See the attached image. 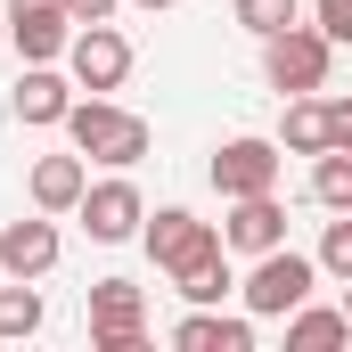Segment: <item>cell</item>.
Instances as JSON below:
<instances>
[{
	"label": "cell",
	"mask_w": 352,
	"mask_h": 352,
	"mask_svg": "<svg viewBox=\"0 0 352 352\" xmlns=\"http://www.w3.org/2000/svg\"><path fill=\"white\" fill-rule=\"evenodd\" d=\"M173 287H180V303H221V295H230V263H221V254H205L197 270H180Z\"/></svg>",
	"instance_id": "19"
},
{
	"label": "cell",
	"mask_w": 352,
	"mask_h": 352,
	"mask_svg": "<svg viewBox=\"0 0 352 352\" xmlns=\"http://www.w3.org/2000/svg\"><path fill=\"white\" fill-rule=\"evenodd\" d=\"M66 140L82 148L90 164H115V173H131V164L148 156V123H140V115H123V107H115V98H98V90L66 107Z\"/></svg>",
	"instance_id": "1"
},
{
	"label": "cell",
	"mask_w": 352,
	"mask_h": 352,
	"mask_svg": "<svg viewBox=\"0 0 352 352\" xmlns=\"http://www.w3.org/2000/svg\"><path fill=\"white\" fill-rule=\"evenodd\" d=\"M278 148H287V156H320V148H336V131H328V98H320V90H295V98H287Z\"/></svg>",
	"instance_id": "15"
},
{
	"label": "cell",
	"mask_w": 352,
	"mask_h": 352,
	"mask_svg": "<svg viewBox=\"0 0 352 352\" xmlns=\"http://www.w3.org/2000/svg\"><path fill=\"white\" fill-rule=\"evenodd\" d=\"M25 188H33V205H41V213H74V205H82V188H90L82 148H74V156H41Z\"/></svg>",
	"instance_id": "14"
},
{
	"label": "cell",
	"mask_w": 352,
	"mask_h": 352,
	"mask_svg": "<svg viewBox=\"0 0 352 352\" xmlns=\"http://www.w3.org/2000/svg\"><path fill=\"white\" fill-rule=\"evenodd\" d=\"M66 74L82 90H123V74H131V41L115 33V25H74V41H66Z\"/></svg>",
	"instance_id": "6"
},
{
	"label": "cell",
	"mask_w": 352,
	"mask_h": 352,
	"mask_svg": "<svg viewBox=\"0 0 352 352\" xmlns=\"http://www.w3.org/2000/svg\"><path fill=\"white\" fill-rule=\"evenodd\" d=\"M140 238H148V263L164 270V278L197 270L205 254H221V230H213V221H197L188 205H164L156 221H140Z\"/></svg>",
	"instance_id": "4"
},
{
	"label": "cell",
	"mask_w": 352,
	"mask_h": 352,
	"mask_svg": "<svg viewBox=\"0 0 352 352\" xmlns=\"http://www.w3.org/2000/svg\"><path fill=\"white\" fill-rule=\"evenodd\" d=\"M82 230L98 238V246H123V238H140V221H148V197L131 188V180L115 173V180H98V188H82Z\"/></svg>",
	"instance_id": "9"
},
{
	"label": "cell",
	"mask_w": 352,
	"mask_h": 352,
	"mask_svg": "<svg viewBox=\"0 0 352 352\" xmlns=\"http://www.w3.org/2000/svg\"><path fill=\"white\" fill-rule=\"evenodd\" d=\"M328 131H336V148H352V98H328Z\"/></svg>",
	"instance_id": "24"
},
{
	"label": "cell",
	"mask_w": 352,
	"mask_h": 352,
	"mask_svg": "<svg viewBox=\"0 0 352 352\" xmlns=\"http://www.w3.org/2000/svg\"><path fill=\"white\" fill-rule=\"evenodd\" d=\"M328 58H336V41H328L320 25H287V33L263 41V74H270L278 98H295V90H328Z\"/></svg>",
	"instance_id": "3"
},
{
	"label": "cell",
	"mask_w": 352,
	"mask_h": 352,
	"mask_svg": "<svg viewBox=\"0 0 352 352\" xmlns=\"http://www.w3.org/2000/svg\"><path fill=\"white\" fill-rule=\"evenodd\" d=\"M180 352H254V311H221V303H188V320L173 328Z\"/></svg>",
	"instance_id": "11"
},
{
	"label": "cell",
	"mask_w": 352,
	"mask_h": 352,
	"mask_svg": "<svg viewBox=\"0 0 352 352\" xmlns=\"http://www.w3.org/2000/svg\"><path fill=\"white\" fill-rule=\"evenodd\" d=\"M320 270H328V278H352V213L328 221V238H320Z\"/></svg>",
	"instance_id": "21"
},
{
	"label": "cell",
	"mask_w": 352,
	"mask_h": 352,
	"mask_svg": "<svg viewBox=\"0 0 352 352\" xmlns=\"http://www.w3.org/2000/svg\"><path fill=\"white\" fill-rule=\"evenodd\" d=\"M0 270L8 278H50L58 270V221L33 205V221H8L0 230Z\"/></svg>",
	"instance_id": "12"
},
{
	"label": "cell",
	"mask_w": 352,
	"mask_h": 352,
	"mask_svg": "<svg viewBox=\"0 0 352 352\" xmlns=\"http://www.w3.org/2000/svg\"><path fill=\"white\" fill-rule=\"evenodd\" d=\"M311 205L352 213V148H320L311 156Z\"/></svg>",
	"instance_id": "17"
},
{
	"label": "cell",
	"mask_w": 352,
	"mask_h": 352,
	"mask_svg": "<svg viewBox=\"0 0 352 352\" xmlns=\"http://www.w3.org/2000/svg\"><path fill=\"white\" fill-rule=\"evenodd\" d=\"M311 287H320V254L270 246V254H254V278H246L238 295H246V311H254V320H287L295 303H311Z\"/></svg>",
	"instance_id": "2"
},
{
	"label": "cell",
	"mask_w": 352,
	"mask_h": 352,
	"mask_svg": "<svg viewBox=\"0 0 352 352\" xmlns=\"http://www.w3.org/2000/svg\"><path fill=\"white\" fill-rule=\"evenodd\" d=\"M0 336H8V344L41 336V295H33V278H8V287H0Z\"/></svg>",
	"instance_id": "18"
},
{
	"label": "cell",
	"mask_w": 352,
	"mask_h": 352,
	"mask_svg": "<svg viewBox=\"0 0 352 352\" xmlns=\"http://www.w3.org/2000/svg\"><path fill=\"white\" fill-rule=\"evenodd\" d=\"M115 8H123V0H66V16H74V25H107Z\"/></svg>",
	"instance_id": "23"
},
{
	"label": "cell",
	"mask_w": 352,
	"mask_h": 352,
	"mask_svg": "<svg viewBox=\"0 0 352 352\" xmlns=\"http://www.w3.org/2000/svg\"><path fill=\"white\" fill-rule=\"evenodd\" d=\"M287 344H295V352L352 344V320H344V303H336V311H328V303H295V311H287Z\"/></svg>",
	"instance_id": "16"
},
{
	"label": "cell",
	"mask_w": 352,
	"mask_h": 352,
	"mask_svg": "<svg viewBox=\"0 0 352 352\" xmlns=\"http://www.w3.org/2000/svg\"><path fill=\"white\" fill-rule=\"evenodd\" d=\"M270 246H287V205H278V188H270V197H230L221 254H270Z\"/></svg>",
	"instance_id": "10"
},
{
	"label": "cell",
	"mask_w": 352,
	"mask_h": 352,
	"mask_svg": "<svg viewBox=\"0 0 352 352\" xmlns=\"http://www.w3.org/2000/svg\"><path fill=\"white\" fill-rule=\"evenodd\" d=\"M66 41H74L66 0H8V50H25V66L66 58Z\"/></svg>",
	"instance_id": "8"
},
{
	"label": "cell",
	"mask_w": 352,
	"mask_h": 352,
	"mask_svg": "<svg viewBox=\"0 0 352 352\" xmlns=\"http://www.w3.org/2000/svg\"><path fill=\"white\" fill-rule=\"evenodd\" d=\"M90 344L98 352H148V295L131 278H98L90 287Z\"/></svg>",
	"instance_id": "5"
},
{
	"label": "cell",
	"mask_w": 352,
	"mask_h": 352,
	"mask_svg": "<svg viewBox=\"0 0 352 352\" xmlns=\"http://www.w3.org/2000/svg\"><path fill=\"white\" fill-rule=\"evenodd\" d=\"M278 164H287L278 140H254V131H246V140H221V148H213V188H221V197H270V188H278Z\"/></svg>",
	"instance_id": "7"
},
{
	"label": "cell",
	"mask_w": 352,
	"mask_h": 352,
	"mask_svg": "<svg viewBox=\"0 0 352 352\" xmlns=\"http://www.w3.org/2000/svg\"><path fill=\"white\" fill-rule=\"evenodd\" d=\"M8 107H16V123H66V107H74V82L58 74V66H25V82L8 90Z\"/></svg>",
	"instance_id": "13"
},
{
	"label": "cell",
	"mask_w": 352,
	"mask_h": 352,
	"mask_svg": "<svg viewBox=\"0 0 352 352\" xmlns=\"http://www.w3.org/2000/svg\"><path fill=\"white\" fill-rule=\"evenodd\" d=\"M131 8H180V0H131Z\"/></svg>",
	"instance_id": "25"
},
{
	"label": "cell",
	"mask_w": 352,
	"mask_h": 352,
	"mask_svg": "<svg viewBox=\"0 0 352 352\" xmlns=\"http://www.w3.org/2000/svg\"><path fill=\"white\" fill-rule=\"evenodd\" d=\"M0 50H8V8H0Z\"/></svg>",
	"instance_id": "26"
},
{
	"label": "cell",
	"mask_w": 352,
	"mask_h": 352,
	"mask_svg": "<svg viewBox=\"0 0 352 352\" xmlns=\"http://www.w3.org/2000/svg\"><path fill=\"white\" fill-rule=\"evenodd\" d=\"M344 320H352V278H344Z\"/></svg>",
	"instance_id": "27"
},
{
	"label": "cell",
	"mask_w": 352,
	"mask_h": 352,
	"mask_svg": "<svg viewBox=\"0 0 352 352\" xmlns=\"http://www.w3.org/2000/svg\"><path fill=\"white\" fill-rule=\"evenodd\" d=\"M295 8H303V0H238V25H246L254 41H270V33L295 25Z\"/></svg>",
	"instance_id": "20"
},
{
	"label": "cell",
	"mask_w": 352,
	"mask_h": 352,
	"mask_svg": "<svg viewBox=\"0 0 352 352\" xmlns=\"http://www.w3.org/2000/svg\"><path fill=\"white\" fill-rule=\"evenodd\" d=\"M311 16H320V33H328L336 50L352 41V0H311Z\"/></svg>",
	"instance_id": "22"
}]
</instances>
